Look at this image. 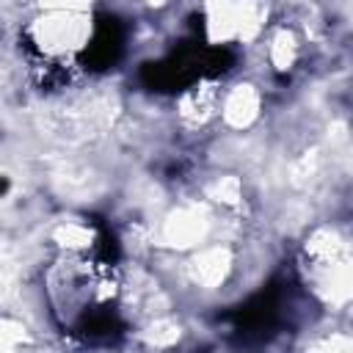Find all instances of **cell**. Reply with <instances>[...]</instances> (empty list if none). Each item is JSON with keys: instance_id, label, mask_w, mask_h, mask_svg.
Segmentation results:
<instances>
[{"instance_id": "10", "label": "cell", "mask_w": 353, "mask_h": 353, "mask_svg": "<svg viewBox=\"0 0 353 353\" xmlns=\"http://www.w3.org/2000/svg\"><path fill=\"white\" fill-rule=\"evenodd\" d=\"M207 196L218 204H237L240 196H243V185H240L237 176L223 174V176H215V182L207 188Z\"/></svg>"}, {"instance_id": "9", "label": "cell", "mask_w": 353, "mask_h": 353, "mask_svg": "<svg viewBox=\"0 0 353 353\" xmlns=\"http://www.w3.org/2000/svg\"><path fill=\"white\" fill-rule=\"evenodd\" d=\"M55 240L66 251H88V245H91V229L85 223H77V221H63L55 229Z\"/></svg>"}, {"instance_id": "5", "label": "cell", "mask_w": 353, "mask_h": 353, "mask_svg": "<svg viewBox=\"0 0 353 353\" xmlns=\"http://www.w3.org/2000/svg\"><path fill=\"white\" fill-rule=\"evenodd\" d=\"M234 268V256H232V248L229 245H221V243H212V245H201L193 256H190V265H188V273L190 279L204 287V290H215L221 287L229 273Z\"/></svg>"}, {"instance_id": "6", "label": "cell", "mask_w": 353, "mask_h": 353, "mask_svg": "<svg viewBox=\"0 0 353 353\" xmlns=\"http://www.w3.org/2000/svg\"><path fill=\"white\" fill-rule=\"evenodd\" d=\"M259 108H262V94L256 91V85L251 83H237L232 85L226 94H221V116L229 127L234 130H245L259 119Z\"/></svg>"}, {"instance_id": "15", "label": "cell", "mask_w": 353, "mask_h": 353, "mask_svg": "<svg viewBox=\"0 0 353 353\" xmlns=\"http://www.w3.org/2000/svg\"><path fill=\"white\" fill-rule=\"evenodd\" d=\"M215 3H223V0H207V6H215Z\"/></svg>"}, {"instance_id": "7", "label": "cell", "mask_w": 353, "mask_h": 353, "mask_svg": "<svg viewBox=\"0 0 353 353\" xmlns=\"http://www.w3.org/2000/svg\"><path fill=\"white\" fill-rule=\"evenodd\" d=\"M218 110H221V88L218 83H207V80L188 88L176 108L182 124L188 127H204Z\"/></svg>"}, {"instance_id": "1", "label": "cell", "mask_w": 353, "mask_h": 353, "mask_svg": "<svg viewBox=\"0 0 353 353\" xmlns=\"http://www.w3.org/2000/svg\"><path fill=\"white\" fill-rule=\"evenodd\" d=\"M50 306L63 325H80L88 312L110 309L121 295L116 270L85 256V251H63L44 279Z\"/></svg>"}, {"instance_id": "12", "label": "cell", "mask_w": 353, "mask_h": 353, "mask_svg": "<svg viewBox=\"0 0 353 353\" xmlns=\"http://www.w3.org/2000/svg\"><path fill=\"white\" fill-rule=\"evenodd\" d=\"M28 342V328L11 317H0V350L19 347Z\"/></svg>"}, {"instance_id": "4", "label": "cell", "mask_w": 353, "mask_h": 353, "mask_svg": "<svg viewBox=\"0 0 353 353\" xmlns=\"http://www.w3.org/2000/svg\"><path fill=\"white\" fill-rule=\"evenodd\" d=\"M210 212L204 204H182L171 210L160 226V240L171 248H199L210 232Z\"/></svg>"}, {"instance_id": "13", "label": "cell", "mask_w": 353, "mask_h": 353, "mask_svg": "<svg viewBox=\"0 0 353 353\" xmlns=\"http://www.w3.org/2000/svg\"><path fill=\"white\" fill-rule=\"evenodd\" d=\"M94 0H39V6L44 11H55V8H66V11H88Z\"/></svg>"}, {"instance_id": "8", "label": "cell", "mask_w": 353, "mask_h": 353, "mask_svg": "<svg viewBox=\"0 0 353 353\" xmlns=\"http://www.w3.org/2000/svg\"><path fill=\"white\" fill-rule=\"evenodd\" d=\"M298 52H301V47H298V39H295V33H292L290 28L276 30V33L270 36V41H268V61H270V66H276L279 72L292 69L295 61H298Z\"/></svg>"}, {"instance_id": "14", "label": "cell", "mask_w": 353, "mask_h": 353, "mask_svg": "<svg viewBox=\"0 0 353 353\" xmlns=\"http://www.w3.org/2000/svg\"><path fill=\"white\" fill-rule=\"evenodd\" d=\"M146 3H152V6H160V3H165V0H146Z\"/></svg>"}, {"instance_id": "2", "label": "cell", "mask_w": 353, "mask_h": 353, "mask_svg": "<svg viewBox=\"0 0 353 353\" xmlns=\"http://www.w3.org/2000/svg\"><path fill=\"white\" fill-rule=\"evenodd\" d=\"M306 262L314 292L325 303L342 306L350 298V256L345 237L331 226L312 232L306 240Z\"/></svg>"}, {"instance_id": "11", "label": "cell", "mask_w": 353, "mask_h": 353, "mask_svg": "<svg viewBox=\"0 0 353 353\" xmlns=\"http://www.w3.org/2000/svg\"><path fill=\"white\" fill-rule=\"evenodd\" d=\"M143 336L152 342V345H171L179 339V325L168 317H154L149 323V328L143 331Z\"/></svg>"}, {"instance_id": "3", "label": "cell", "mask_w": 353, "mask_h": 353, "mask_svg": "<svg viewBox=\"0 0 353 353\" xmlns=\"http://www.w3.org/2000/svg\"><path fill=\"white\" fill-rule=\"evenodd\" d=\"M28 33L41 55L55 61L72 58L91 41V17L88 11H66V8L41 11L30 22Z\"/></svg>"}]
</instances>
